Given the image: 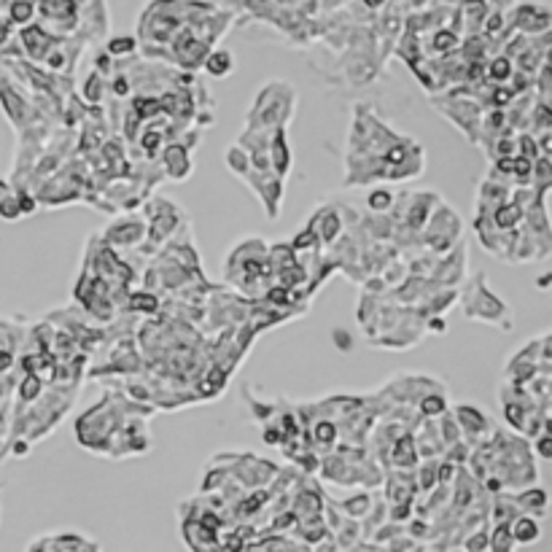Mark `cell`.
Masks as SVG:
<instances>
[{
  "label": "cell",
  "mask_w": 552,
  "mask_h": 552,
  "mask_svg": "<svg viewBox=\"0 0 552 552\" xmlns=\"http://www.w3.org/2000/svg\"><path fill=\"white\" fill-rule=\"evenodd\" d=\"M467 316L485 321V324H498V326H504V332H509V326H512L507 305L485 286V276L475 277L472 299L467 302Z\"/></svg>",
  "instance_id": "cell-1"
},
{
  "label": "cell",
  "mask_w": 552,
  "mask_h": 552,
  "mask_svg": "<svg viewBox=\"0 0 552 552\" xmlns=\"http://www.w3.org/2000/svg\"><path fill=\"white\" fill-rule=\"evenodd\" d=\"M512 27L523 35H542L552 30V8L542 3H520L512 11Z\"/></svg>",
  "instance_id": "cell-2"
},
{
  "label": "cell",
  "mask_w": 552,
  "mask_h": 552,
  "mask_svg": "<svg viewBox=\"0 0 552 552\" xmlns=\"http://www.w3.org/2000/svg\"><path fill=\"white\" fill-rule=\"evenodd\" d=\"M512 501L517 504V509L523 515H534V517H545L550 512V490L539 487V485H528L526 490L515 493Z\"/></svg>",
  "instance_id": "cell-3"
},
{
  "label": "cell",
  "mask_w": 552,
  "mask_h": 552,
  "mask_svg": "<svg viewBox=\"0 0 552 552\" xmlns=\"http://www.w3.org/2000/svg\"><path fill=\"white\" fill-rule=\"evenodd\" d=\"M509 534H512L515 545L531 547V545H537V542L542 539V523H539V517L520 512V515L509 523Z\"/></svg>",
  "instance_id": "cell-4"
},
{
  "label": "cell",
  "mask_w": 552,
  "mask_h": 552,
  "mask_svg": "<svg viewBox=\"0 0 552 552\" xmlns=\"http://www.w3.org/2000/svg\"><path fill=\"white\" fill-rule=\"evenodd\" d=\"M456 420L464 426V431L467 434H472V437H477V434H483L490 428V420H487V415L483 410H477V407H469V405H461L458 410H456Z\"/></svg>",
  "instance_id": "cell-5"
},
{
  "label": "cell",
  "mask_w": 552,
  "mask_h": 552,
  "mask_svg": "<svg viewBox=\"0 0 552 552\" xmlns=\"http://www.w3.org/2000/svg\"><path fill=\"white\" fill-rule=\"evenodd\" d=\"M203 68L207 75L213 78H224L235 70V55L226 52V49H216V52H207L206 60H203Z\"/></svg>",
  "instance_id": "cell-6"
},
{
  "label": "cell",
  "mask_w": 552,
  "mask_h": 552,
  "mask_svg": "<svg viewBox=\"0 0 552 552\" xmlns=\"http://www.w3.org/2000/svg\"><path fill=\"white\" fill-rule=\"evenodd\" d=\"M531 184H534V192L537 195H547L552 189V156H539L537 162H534V178H531Z\"/></svg>",
  "instance_id": "cell-7"
},
{
  "label": "cell",
  "mask_w": 552,
  "mask_h": 552,
  "mask_svg": "<svg viewBox=\"0 0 552 552\" xmlns=\"http://www.w3.org/2000/svg\"><path fill=\"white\" fill-rule=\"evenodd\" d=\"M515 75V65H512V57L509 55H498L487 63V78L493 84H507L509 78Z\"/></svg>",
  "instance_id": "cell-8"
},
{
  "label": "cell",
  "mask_w": 552,
  "mask_h": 552,
  "mask_svg": "<svg viewBox=\"0 0 552 552\" xmlns=\"http://www.w3.org/2000/svg\"><path fill=\"white\" fill-rule=\"evenodd\" d=\"M528 119H531V130H534V133H547V130H552V103L550 100H539V103L531 108Z\"/></svg>",
  "instance_id": "cell-9"
},
{
  "label": "cell",
  "mask_w": 552,
  "mask_h": 552,
  "mask_svg": "<svg viewBox=\"0 0 552 552\" xmlns=\"http://www.w3.org/2000/svg\"><path fill=\"white\" fill-rule=\"evenodd\" d=\"M35 16V3L33 0H11L8 5V19L14 25H27Z\"/></svg>",
  "instance_id": "cell-10"
},
{
  "label": "cell",
  "mask_w": 552,
  "mask_h": 552,
  "mask_svg": "<svg viewBox=\"0 0 552 552\" xmlns=\"http://www.w3.org/2000/svg\"><path fill=\"white\" fill-rule=\"evenodd\" d=\"M41 396V377L35 372H27L19 383V399L22 402H35Z\"/></svg>",
  "instance_id": "cell-11"
},
{
  "label": "cell",
  "mask_w": 552,
  "mask_h": 552,
  "mask_svg": "<svg viewBox=\"0 0 552 552\" xmlns=\"http://www.w3.org/2000/svg\"><path fill=\"white\" fill-rule=\"evenodd\" d=\"M135 49H138V41H135L133 35H127V38L116 35V38H111V41H108V55H111V57H122V55H133Z\"/></svg>",
  "instance_id": "cell-12"
},
{
  "label": "cell",
  "mask_w": 552,
  "mask_h": 552,
  "mask_svg": "<svg viewBox=\"0 0 552 552\" xmlns=\"http://www.w3.org/2000/svg\"><path fill=\"white\" fill-rule=\"evenodd\" d=\"M394 206V195L388 189H375L369 197H366V207L375 210V213H383V210H391Z\"/></svg>",
  "instance_id": "cell-13"
},
{
  "label": "cell",
  "mask_w": 552,
  "mask_h": 552,
  "mask_svg": "<svg viewBox=\"0 0 552 552\" xmlns=\"http://www.w3.org/2000/svg\"><path fill=\"white\" fill-rule=\"evenodd\" d=\"M445 407H447V402H445V396H439V394H434V396L426 394V399H423V405H420V410L428 415V417L445 415Z\"/></svg>",
  "instance_id": "cell-14"
},
{
  "label": "cell",
  "mask_w": 552,
  "mask_h": 552,
  "mask_svg": "<svg viewBox=\"0 0 552 552\" xmlns=\"http://www.w3.org/2000/svg\"><path fill=\"white\" fill-rule=\"evenodd\" d=\"M19 216H22V210H19L16 195H8V197L0 203V218H3V221H16Z\"/></svg>",
  "instance_id": "cell-15"
},
{
  "label": "cell",
  "mask_w": 552,
  "mask_h": 552,
  "mask_svg": "<svg viewBox=\"0 0 552 552\" xmlns=\"http://www.w3.org/2000/svg\"><path fill=\"white\" fill-rule=\"evenodd\" d=\"M343 507H346V512H350L353 517H361V515H366V509H369V496H356V498L346 501Z\"/></svg>",
  "instance_id": "cell-16"
},
{
  "label": "cell",
  "mask_w": 552,
  "mask_h": 552,
  "mask_svg": "<svg viewBox=\"0 0 552 552\" xmlns=\"http://www.w3.org/2000/svg\"><path fill=\"white\" fill-rule=\"evenodd\" d=\"M14 350L11 347H3L0 346V375H5V372H11V366H14Z\"/></svg>",
  "instance_id": "cell-17"
},
{
  "label": "cell",
  "mask_w": 552,
  "mask_h": 552,
  "mask_svg": "<svg viewBox=\"0 0 552 552\" xmlns=\"http://www.w3.org/2000/svg\"><path fill=\"white\" fill-rule=\"evenodd\" d=\"M537 140H539V151H542V156H552V130L542 133Z\"/></svg>",
  "instance_id": "cell-18"
},
{
  "label": "cell",
  "mask_w": 552,
  "mask_h": 552,
  "mask_svg": "<svg viewBox=\"0 0 552 552\" xmlns=\"http://www.w3.org/2000/svg\"><path fill=\"white\" fill-rule=\"evenodd\" d=\"M8 195H14V192H11V184L0 178V203H3V200H5Z\"/></svg>",
  "instance_id": "cell-19"
},
{
  "label": "cell",
  "mask_w": 552,
  "mask_h": 552,
  "mask_svg": "<svg viewBox=\"0 0 552 552\" xmlns=\"http://www.w3.org/2000/svg\"><path fill=\"white\" fill-rule=\"evenodd\" d=\"M550 283H552V273H547V276H542V277H537V288H550Z\"/></svg>",
  "instance_id": "cell-20"
},
{
  "label": "cell",
  "mask_w": 552,
  "mask_h": 552,
  "mask_svg": "<svg viewBox=\"0 0 552 552\" xmlns=\"http://www.w3.org/2000/svg\"><path fill=\"white\" fill-rule=\"evenodd\" d=\"M361 3H364L366 8H380V5H383L386 0H361Z\"/></svg>",
  "instance_id": "cell-21"
},
{
  "label": "cell",
  "mask_w": 552,
  "mask_h": 552,
  "mask_svg": "<svg viewBox=\"0 0 552 552\" xmlns=\"http://www.w3.org/2000/svg\"><path fill=\"white\" fill-rule=\"evenodd\" d=\"M550 417H552V396H550Z\"/></svg>",
  "instance_id": "cell-22"
}]
</instances>
